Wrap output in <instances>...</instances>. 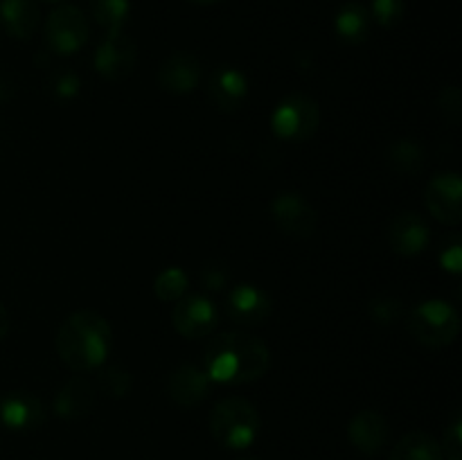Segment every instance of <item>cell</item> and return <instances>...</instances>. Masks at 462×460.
I'll list each match as a JSON object with an SVG mask.
<instances>
[{"label": "cell", "mask_w": 462, "mask_h": 460, "mask_svg": "<svg viewBox=\"0 0 462 460\" xmlns=\"http://www.w3.org/2000/svg\"><path fill=\"white\" fill-rule=\"evenodd\" d=\"M269 365L271 352L264 341L246 332H226L208 343L201 368L210 383L242 386L264 377Z\"/></svg>", "instance_id": "1"}, {"label": "cell", "mask_w": 462, "mask_h": 460, "mask_svg": "<svg viewBox=\"0 0 462 460\" xmlns=\"http://www.w3.org/2000/svg\"><path fill=\"white\" fill-rule=\"evenodd\" d=\"M54 347L63 363L75 373L102 368L113 347V329L102 314L79 309L68 316L59 327Z\"/></svg>", "instance_id": "2"}, {"label": "cell", "mask_w": 462, "mask_h": 460, "mask_svg": "<svg viewBox=\"0 0 462 460\" xmlns=\"http://www.w3.org/2000/svg\"><path fill=\"white\" fill-rule=\"evenodd\" d=\"M260 413L246 397H226L210 413V433L224 449L242 451L260 433Z\"/></svg>", "instance_id": "3"}, {"label": "cell", "mask_w": 462, "mask_h": 460, "mask_svg": "<svg viewBox=\"0 0 462 460\" xmlns=\"http://www.w3.org/2000/svg\"><path fill=\"white\" fill-rule=\"evenodd\" d=\"M409 332L420 345L433 347V350L447 347L458 338L460 316L449 302L431 298L411 309Z\"/></svg>", "instance_id": "4"}, {"label": "cell", "mask_w": 462, "mask_h": 460, "mask_svg": "<svg viewBox=\"0 0 462 460\" xmlns=\"http://www.w3.org/2000/svg\"><path fill=\"white\" fill-rule=\"evenodd\" d=\"M320 108L310 95L291 93L282 97L271 115V131L275 138L289 143H305L319 131Z\"/></svg>", "instance_id": "5"}, {"label": "cell", "mask_w": 462, "mask_h": 460, "mask_svg": "<svg viewBox=\"0 0 462 460\" xmlns=\"http://www.w3.org/2000/svg\"><path fill=\"white\" fill-rule=\"evenodd\" d=\"M88 41V21L75 5H59L45 21V43L59 57L79 52Z\"/></svg>", "instance_id": "6"}, {"label": "cell", "mask_w": 462, "mask_h": 460, "mask_svg": "<svg viewBox=\"0 0 462 460\" xmlns=\"http://www.w3.org/2000/svg\"><path fill=\"white\" fill-rule=\"evenodd\" d=\"M138 63V45L125 32L104 36L93 54V68L102 79L122 81L134 72Z\"/></svg>", "instance_id": "7"}, {"label": "cell", "mask_w": 462, "mask_h": 460, "mask_svg": "<svg viewBox=\"0 0 462 460\" xmlns=\"http://www.w3.org/2000/svg\"><path fill=\"white\" fill-rule=\"evenodd\" d=\"M171 325L183 338H206L219 325V311L210 298L201 293H189L174 302Z\"/></svg>", "instance_id": "8"}, {"label": "cell", "mask_w": 462, "mask_h": 460, "mask_svg": "<svg viewBox=\"0 0 462 460\" xmlns=\"http://www.w3.org/2000/svg\"><path fill=\"white\" fill-rule=\"evenodd\" d=\"M424 206L429 215L445 225L462 221V179L458 171H440L424 189Z\"/></svg>", "instance_id": "9"}, {"label": "cell", "mask_w": 462, "mask_h": 460, "mask_svg": "<svg viewBox=\"0 0 462 460\" xmlns=\"http://www.w3.org/2000/svg\"><path fill=\"white\" fill-rule=\"evenodd\" d=\"M271 216L280 233L293 239H307L314 235L319 216L305 197L296 192H280L271 203Z\"/></svg>", "instance_id": "10"}, {"label": "cell", "mask_w": 462, "mask_h": 460, "mask_svg": "<svg viewBox=\"0 0 462 460\" xmlns=\"http://www.w3.org/2000/svg\"><path fill=\"white\" fill-rule=\"evenodd\" d=\"M45 422V406L34 392L12 391L0 397V424L9 431H36Z\"/></svg>", "instance_id": "11"}, {"label": "cell", "mask_w": 462, "mask_h": 460, "mask_svg": "<svg viewBox=\"0 0 462 460\" xmlns=\"http://www.w3.org/2000/svg\"><path fill=\"white\" fill-rule=\"evenodd\" d=\"M271 311H273L271 296L255 284H237L226 298V314L237 325L266 323Z\"/></svg>", "instance_id": "12"}, {"label": "cell", "mask_w": 462, "mask_h": 460, "mask_svg": "<svg viewBox=\"0 0 462 460\" xmlns=\"http://www.w3.org/2000/svg\"><path fill=\"white\" fill-rule=\"evenodd\" d=\"M388 437H391V427L379 410H359L347 424V440L364 455L382 454L383 446L388 445Z\"/></svg>", "instance_id": "13"}, {"label": "cell", "mask_w": 462, "mask_h": 460, "mask_svg": "<svg viewBox=\"0 0 462 460\" xmlns=\"http://www.w3.org/2000/svg\"><path fill=\"white\" fill-rule=\"evenodd\" d=\"M431 228L418 212H400L388 228V244L400 257H415L429 246Z\"/></svg>", "instance_id": "14"}, {"label": "cell", "mask_w": 462, "mask_h": 460, "mask_svg": "<svg viewBox=\"0 0 462 460\" xmlns=\"http://www.w3.org/2000/svg\"><path fill=\"white\" fill-rule=\"evenodd\" d=\"M210 391V379L201 365L180 363L167 377V395L180 409H192L201 404Z\"/></svg>", "instance_id": "15"}, {"label": "cell", "mask_w": 462, "mask_h": 460, "mask_svg": "<svg viewBox=\"0 0 462 460\" xmlns=\"http://www.w3.org/2000/svg\"><path fill=\"white\" fill-rule=\"evenodd\" d=\"M201 81V63L192 52H174L158 68V84L170 95H188Z\"/></svg>", "instance_id": "16"}, {"label": "cell", "mask_w": 462, "mask_h": 460, "mask_svg": "<svg viewBox=\"0 0 462 460\" xmlns=\"http://www.w3.org/2000/svg\"><path fill=\"white\" fill-rule=\"evenodd\" d=\"M208 97H210V102L215 104V108H219V111H239L248 97V77L244 75L239 68H219V70L210 77Z\"/></svg>", "instance_id": "17"}, {"label": "cell", "mask_w": 462, "mask_h": 460, "mask_svg": "<svg viewBox=\"0 0 462 460\" xmlns=\"http://www.w3.org/2000/svg\"><path fill=\"white\" fill-rule=\"evenodd\" d=\"M97 401V391L86 377H72L54 395V413L61 419H81L90 415Z\"/></svg>", "instance_id": "18"}, {"label": "cell", "mask_w": 462, "mask_h": 460, "mask_svg": "<svg viewBox=\"0 0 462 460\" xmlns=\"http://www.w3.org/2000/svg\"><path fill=\"white\" fill-rule=\"evenodd\" d=\"M39 18L41 12L36 0H0V23L14 39H30L39 27Z\"/></svg>", "instance_id": "19"}, {"label": "cell", "mask_w": 462, "mask_h": 460, "mask_svg": "<svg viewBox=\"0 0 462 460\" xmlns=\"http://www.w3.org/2000/svg\"><path fill=\"white\" fill-rule=\"evenodd\" d=\"M370 25H373V16L361 3L343 5L334 16V30L338 39L347 45L364 43L370 36Z\"/></svg>", "instance_id": "20"}, {"label": "cell", "mask_w": 462, "mask_h": 460, "mask_svg": "<svg viewBox=\"0 0 462 460\" xmlns=\"http://www.w3.org/2000/svg\"><path fill=\"white\" fill-rule=\"evenodd\" d=\"M391 460H445L440 442L424 431H411L395 442Z\"/></svg>", "instance_id": "21"}, {"label": "cell", "mask_w": 462, "mask_h": 460, "mask_svg": "<svg viewBox=\"0 0 462 460\" xmlns=\"http://www.w3.org/2000/svg\"><path fill=\"white\" fill-rule=\"evenodd\" d=\"M386 162L397 174H418L427 165V152L418 140L402 138L386 149Z\"/></svg>", "instance_id": "22"}, {"label": "cell", "mask_w": 462, "mask_h": 460, "mask_svg": "<svg viewBox=\"0 0 462 460\" xmlns=\"http://www.w3.org/2000/svg\"><path fill=\"white\" fill-rule=\"evenodd\" d=\"M90 14L106 34L125 32L131 14L129 0H90Z\"/></svg>", "instance_id": "23"}, {"label": "cell", "mask_w": 462, "mask_h": 460, "mask_svg": "<svg viewBox=\"0 0 462 460\" xmlns=\"http://www.w3.org/2000/svg\"><path fill=\"white\" fill-rule=\"evenodd\" d=\"M188 273L180 266H167L165 271L156 275L153 280V293L158 300L162 302H176L185 296L188 291Z\"/></svg>", "instance_id": "24"}, {"label": "cell", "mask_w": 462, "mask_h": 460, "mask_svg": "<svg viewBox=\"0 0 462 460\" xmlns=\"http://www.w3.org/2000/svg\"><path fill=\"white\" fill-rule=\"evenodd\" d=\"M97 386L106 397L120 400V397L129 395L131 386H134V377H131L125 365H106V368L99 370Z\"/></svg>", "instance_id": "25"}, {"label": "cell", "mask_w": 462, "mask_h": 460, "mask_svg": "<svg viewBox=\"0 0 462 460\" xmlns=\"http://www.w3.org/2000/svg\"><path fill=\"white\" fill-rule=\"evenodd\" d=\"M404 307H402L400 298L391 296V293H382V296L370 300V316L374 323L379 325H393L402 318Z\"/></svg>", "instance_id": "26"}, {"label": "cell", "mask_w": 462, "mask_h": 460, "mask_svg": "<svg viewBox=\"0 0 462 460\" xmlns=\"http://www.w3.org/2000/svg\"><path fill=\"white\" fill-rule=\"evenodd\" d=\"M368 12L382 27H393L404 18L406 3L404 0H373V7Z\"/></svg>", "instance_id": "27"}, {"label": "cell", "mask_w": 462, "mask_h": 460, "mask_svg": "<svg viewBox=\"0 0 462 460\" xmlns=\"http://www.w3.org/2000/svg\"><path fill=\"white\" fill-rule=\"evenodd\" d=\"M438 111L445 117L449 124H458L460 113H462V95L458 86L449 84L442 88L440 97H438Z\"/></svg>", "instance_id": "28"}, {"label": "cell", "mask_w": 462, "mask_h": 460, "mask_svg": "<svg viewBox=\"0 0 462 460\" xmlns=\"http://www.w3.org/2000/svg\"><path fill=\"white\" fill-rule=\"evenodd\" d=\"M79 77L70 70H57L50 77V93L57 99H63V102L75 97L79 93Z\"/></svg>", "instance_id": "29"}, {"label": "cell", "mask_w": 462, "mask_h": 460, "mask_svg": "<svg viewBox=\"0 0 462 460\" xmlns=\"http://www.w3.org/2000/svg\"><path fill=\"white\" fill-rule=\"evenodd\" d=\"M442 458L445 460H462V419L456 415L445 428V440L440 445Z\"/></svg>", "instance_id": "30"}, {"label": "cell", "mask_w": 462, "mask_h": 460, "mask_svg": "<svg viewBox=\"0 0 462 460\" xmlns=\"http://www.w3.org/2000/svg\"><path fill=\"white\" fill-rule=\"evenodd\" d=\"M440 266L454 275L462 273V242L458 237L451 239L440 251Z\"/></svg>", "instance_id": "31"}, {"label": "cell", "mask_w": 462, "mask_h": 460, "mask_svg": "<svg viewBox=\"0 0 462 460\" xmlns=\"http://www.w3.org/2000/svg\"><path fill=\"white\" fill-rule=\"evenodd\" d=\"M201 282L206 289L219 291V289H224L226 282H228V273H226L221 266H206V269L201 271Z\"/></svg>", "instance_id": "32"}, {"label": "cell", "mask_w": 462, "mask_h": 460, "mask_svg": "<svg viewBox=\"0 0 462 460\" xmlns=\"http://www.w3.org/2000/svg\"><path fill=\"white\" fill-rule=\"evenodd\" d=\"M7 332H9V314H7V309L3 307V302H0V343L5 341Z\"/></svg>", "instance_id": "33"}, {"label": "cell", "mask_w": 462, "mask_h": 460, "mask_svg": "<svg viewBox=\"0 0 462 460\" xmlns=\"http://www.w3.org/2000/svg\"><path fill=\"white\" fill-rule=\"evenodd\" d=\"M188 3H194V5H212V3H217V0H188Z\"/></svg>", "instance_id": "34"}, {"label": "cell", "mask_w": 462, "mask_h": 460, "mask_svg": "<svg viewBox=\"0 0 462 460\" xmlns=\"http://www.w3.org/2000/svg\"><path fill=\"white\" fill-rule=\"evenodd\" d=\"M237 460H257V458H253V455H242V458H237Z\"/></svg>", "instance_id": "35"}, {"label": "cell", "mask_w": 462, "mask_h": 460, "mask_svg": "<svg viewBox=\"0 0 462 460\" xmlns=\"http://www.w3.org/2000/svg\"><path fill=\"white\" fill-rule=\"evenodd\" d=\"M45 3H54V5H59V3H66V0H45Z\"/></svg>", "instance_id": "36"}]
</instances>
